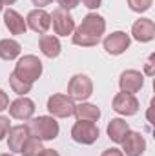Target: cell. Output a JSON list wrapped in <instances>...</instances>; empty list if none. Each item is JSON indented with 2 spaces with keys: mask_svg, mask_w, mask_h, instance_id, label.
<instances>
[{
  "mask_svg": "<svg viewBox=\"0 0 155 156\" xmlns=\"http://www.w3.org/2000/svg\"><path fill=\"white\" fill-rule=\"evenodd\" d=\"M9 129H11V122H9V118L7 116H0V140H4V138L7 136Z\"/></svg>",
  "mask_w": 155,
  "mask_h": 156,
  "instance_id": "cb8c5ba5",
  "label": "cell"
},
{
  "mask_svg": "<svg viewBox=\"0 0 155 156\" xmlns=\"http://www.w3.org/2000/svg\"><path fill=\"white\" fill-rule=\"evenodd\" d=\"M22 47L17 40L13 38H4L0 40V58L2 60H15L20 55Z\"/></svg>",
  "mask_w": 155,
  "mask_h": 156,
  "instance_id": "ffe728a7",
  "label": "cell"
},
{
  "mask_svg": "<svg viewBox=\"0 0 155 156\" xmlns=\"http://www.w3.org/2000/svg\"><path fill=\"white\" fill-rule=\"evenodd\" d=\"M39 47H40V51H42V55L47 56V58H57L60 55V49H62L59 38L51 37V35H40Z\"/></svg>",
  "mask_w": 155,
  "mask_h": 156,
  "instance_id": "e0dca14e",
  "label": "cell"
},
{
  "mask_svg": "<svg viewBox=\"0 0 155 156\" xmlns=\"http://www.w3.org/2000/svg\"><path fill=\"white\" fill-rule=\"evenodd\" d=\"M42 149H44V147H42V140H39V138L33 136V134H29L28 140L24 142L22 149H20V154L22 156H39Z\"/></svg>",
  "mask_w": 155,
  "mask_h": 156,
  "instance_id": "44dd1931",
  "label": "cell"
},
{
  "mask_svg": "<svg viewBox=\"0 0 155 156\" xmlns=\"http://www.w3.org/2000/svg\"><path fill=\"white\" fill-rule=\"evenodd\" d=\"M51 2H53V0H33V4H35V5H37L39 9H42L44 5H49Z\"/></svg>",
  "mask_w": 155,
  "mask_h": 156,
  "instance_id": "f546056e",
  "label": "cell"
},
{
  "mask_svg": "<svg viewBox=\"0 0 155 156\" xmlns=\"http://www.w3.org/2000/svg\"><path fill=\"white\" fill-rule=\"evenodd\" d=\"M139 100L130 94V93H119L113 98V111L119 115H124V116H131V115H137L139 111Z\"/></svg>",
  "mask_w": 155,
  "mask_h": 156,
  "instance_id": "30bf717a",
  "label": "cell"
},
{
  "mask_svg": "<svg viewBox=\"0 0 155 156\" xmlns=\"http://www.w3.org/2000/svg\"><path fill=\"white\" fill-rule=\"evenodd\" d=\"M128 131H130V125H128V122L122 120V118H113V120H110V123H108V136H110V140L115 142V144H120V142L124 140V136H126Z\"/></svg>",
  "mask_w": 155,
  "mask_h": 156,
  "instance_id": "ac0fdd59",
  "label": "cell"
},
{
  "mask_svg": "<svg viewBox=\"0 0 155 156\" xmlns=\"http://www.w3.org/2000/svg\"><path fill=\"white\" fill-rule=\"evenodd\" d=\"M77 120H86V122H97L99 118H100V109L97 107V105H93V104H86V102H82V104H78L75 105V113H73Z\"/></svg>",
  "mask_w": 155,
  "mask_h": 156,
  "instance_id": "d6986e66",
  "label": "cell"
},
{
  "mask_svg": "<svg viewBox=\"0 0 155 156\" xmlns=\"http://www.w3.org/2000/svg\"><path fill=\"white\" fill-rule=\"evenodd\" d=\"M9 115L17 120H31L35 115V102L29 100L28 96H20L15 102L9 104Z\"/></svg>",
  "mask_w": 155,
  "mask_h": 156,
  "instance_id": "8fae6325",
  "label": "cell"
},
{
  "mask_svg": "<svg viewBox=\"0 0 155 156\" xmlns=\"http://www.w3.org/2000/svg\"><path fill=\"white\" fill-rule=\"evenodd\" d=\"M152 2L153 0H128V5L135 13H144V11H148L152 7Z\"/></svg>",
  "mask_w": 155,
  "mask_h": 156,
  "instance_id": "603a6c76",
  "label": "cell"
},
{
  "mask_svg": "<svg viewBox=\"0 0 155 156\" xmlns=\"http://www.w3.org/2000/svg\"><path fill=\"white\" fill-rule=\"evenodd\" d=\"M0 156H15V154H11V153H6V154H0Z\"/></svg>",
  "mask_w": 155,
  "mask_h": 156,
  "instance_id": "1f68e13d",
  "label": "cell"
},
{
  "mask_svg": "<svg viewBox=\"0 0 155 156\" xmlns=\"http://www.w3.org/2000/svg\"><path fill=\"white\" fill-rule=\"evenodd\" d=\"M93 94V82L86 75H75L68 82V96L73 100H88Z\"/></svg>",
  "mask_w": 155,
  "mask_h": 156,
  "instance_id": "8992f818",
  "label": "cell"
},
{
  "mask_svg": "<svg viewBox=\"0 0 155 156\" xmlns=\"http://www.w3.org/2000/svg\"><path fill=\"white\" fill-rule=\"evenodd\" d=\"M51 24H53V29L57 35L60 37H68L75 31V20L73 16L68 13V9H62V7H57L51 15Z\"/></svg>",
  "mask_w": 155,
  "mask_h": 156,
  "instance_id": "52a82bcc",
  "label": "cell"
},
{
  "mask_svg": "<svg viewBox=\"0 0 155 156\" xmlns=\"http://www.w3.org/2000/svg\"><path fill=\"white\" fill-rule=\"evenodd\" d=\"M131 35L139 42H150L155 38V24L150 18H139L131 26Z\"/></svg>",
  "mask_w": 155,
  "mask_h": 156,
  "instance_id": "9a60e30c",
  "label": "cell"
},
{
  "mask_svg": "<svg viewBox=\"0 0 155 156\" xmlns=\"http://www.w3.org/2000/svg\"><path fill=\"white\" fill-rule=\"evenodd\" d=\"M7 134H9V138H7V149L11 153H20L24 142L28 140V136L31 133H29V127L26 123V125H15V127H11Z\"/></svg>",
  "mask_w": 155,
  "mask_h": 156,
  "instance_id": "5bb4252c",
  "label": "cell"
},
{
  "mask_svg": "<svg viewBox=\"0 0 155 156\" xmlns=\"http://www.w3.org/2000/svg\"><path fill=\"white\" fill-rule=\"evenodd\" d=\"M100 156H124V153L119 151V149H115V147H112V149H106Z\"/></svg>",
  "mask_w": 155,
  "mask_h": 156,
  "instance_id": "83f0119b",
  "label": "cell"
},
{
  "mask_svg": "<svg viewBox=\"0 0 155 156\" xmlns=\"http://www.w3.org/2000/svg\"><path fill=\"white\" fill-rule=\"evenodd\" d=\"M29 133L33 136H37L39 140H55L60 133V127H59V122L55 120L53 116H39L33 118L29 123Z\"/></svg>",
  "mask_w": 155,
  "mask_h": 156,
  "instance_id": "3957f363",
  "label": "cell"
},
{
  "mask_svg": "<svg viewBox=\"0 0 155 156\" xmlns=\"http://www.w3.org/2000/svg\"><path fill=\"white\" fill-rule=\"evenodd\" d=\"M13 73L20 80H24V82L33 85L40 78V75H42V62L39 60V56H35V55H24L17 62Z\"/></svg>",
  "mask_w": 155,
  "mask_h": 156,
  "instance_id": "7a4b0ae2",
  "label": "cell"
},
{
  "mask_svg": "<svg viewBox=\"0 0 155 156\" xmlns=\"http://www.w3.org/2000/svg\"><path fill=\"white\" fill-rule=\"evenodd\" d=\"M15 2H17V0H2V4H4V5H13Z\"/></svg>",
  "mask_w": 155,
  "mask_h": 156,
  "instance_id": "4dcf8cb0",
  "label": "cell"
},
{
  "mask_svg": "<svg viewBox=\"0 0 155 156\" xmlns=\"http://www.w3.org/2000/svg\"><path fill=\"white\" fill-rule=\"evenodd\" d=\"M9 107V96L0 89V111H4V109H7Z\"/></svg>",
  "mask_w": 155,
  "mask_h": 156,
  "instance_id": "484cf974",
  "label": "cell"
},
{
  "mask_svg": "<svg viewBox=\"0 0 155 156\" xmlns=\"http://www.w3.org/2000/svg\"><path fill=\"white\" fill-rule=\"evenodd\" d=\"M122 144V153L124 156H141L146 151V140L141 133L137 131H128Z\"/></svg>",
  "mask_w": 155,
  "mask_h": 156,
  "instance_id": "ba28073f",
  "label": "cell"
},
{
  "mask_svg": "<svg viewBox=\"0 0 155 156\" xmlns=\"http://www.w3.org/2000/svg\"><path fill=\"white\" fill-rule=\"evenodd\" d=\"M130 47V37L124 31H115L104 38V49L110 55H122Z\"/></svg>",
  "mask_w": 155,
  "mask_h": 156,
  "instance_id": "4fadbf2b",
  "label": "cell"
},
{
  "mask_svg": "<svg viewBox=\"0 0 155 156\" xmlns=\"http://www.w3.org/2000/svg\"><path fill=\"white\" fill-rule=\"evenodd\" d=\"M47 111L51 113V116L57 118H70L75 113V102L73 98H70L68 94H51L47 98Z\"/></svg>",
  "mask_w": 155,
  "mask_h": 156,
  "instance_id": "5b68a950",
  "label": "cell"
},
{
  "mask_svg": "<svg viewBox=\"0 0 155 156\" xmlns=\"http://www.w3.org/2000/svg\"><path fill=\"white\" fill-rule=\"evenodd\" d=\"M104 31H106V20L97 13H89L82 18L80 26L75 29L73 44L82 47H93L100 42Z\"/></svg>",
  "mask_w": 155,
  "mask_h": 156,
  "instance_id": "6da1fadb",
  "label": "cell"
},
{
  "mask_svg": "<svg viewBox=\"0 0 155 156\" xmlns=\"http://www.w3.org/2000/svg\"><path fill=\"white\" fill-rule=\"evenodd\" d=\"M100 136V131L99 127L95 125V122H86V120H78L77 123L71 127V138L82 144V145H91L99 140Z\"/></svg>",
  "mask_w": 155,
  "mask_h": 156,
  "instance_id": "277c9868",
  "label": "cell"
},
{
  "mask_svg": "<svg viewBox=\"0 0 155 156\" xmlns=\"http://www.w3.org/2000/svg\"><path fill=\"white\" fill-rule=\"evenodd\" d=\"M88 9H97V7H100V0H80Z\"/></svg>",
  "mask_w": 155,
  "mask_h": 156,
  "instance_id": "4316f807",
  "label": "cell"
},
{
  "mask_svg": "<svg viewBox=\"0 0 155 156\" xmlns=\"http://www.w3.org/2000/svg\"><path fill=\"white\" fill-rule=\"evenodd\" d=\"M9 85H11V89H13L17 94H20V96H26V93H29V91H31V83H28V82L20 80L15 73H11V75H9Z\"/></svg>",
  "mask_w": 155,
  "mask_h": 156,
  "instance_id": "7402d4cb",
  "label": "cell"
},
{
  "mask_svg": "<svg viewBox=\"0 0 155 156\" xmlns=\"http://www.w3.org/2000/svg\"><path fill=\"white\" fill-rule=\"evenodd\" d=\"M142 83H144L142 73H141V71H135V69H126V71L120 75V78H119L120 91H122V93H130V94L141 91Z\"/></svg>",
  "mask_w": 155,
  "mask_h": 156,
  "instance_id": "7c38bea8",
  "label": "cell"
},
{
  "mask_svg": "<svg viewBox=\"0 0 155 156\" xmlns=\"http://www.w3.org/2000/svg\"><path fill=\"white\" fill-rule=\"evenodd\" d=\"M59 4H60V7L62 9H73V7H77L78 2L80 0H57Z\"/></svg>",
  "mask_w": 155,
  "mask_h": 156,
  "instance_id": "d4e9b609",
  "label": "cell"
},
{
  "mask_svg": "<svg viewBox=\"0 0 155 156\" xmlns=\"http://www.w3.org/2000/svg\"><path fill=\"white\" fill-rule=\"evenodd\" d=\"M4 24H6V27L9 29L11 35H26V31H28L26 20L15 9H7L4 13Z\"/></svg>",
  "mask_w": 155,
  "mask_h": 156,
  "instance_id": "2e32d148",
  "label": "cell"
},
{
  "mask_svg": "<svg viewBox=\"0 0 155 156\" xmlns=\"http://www.w3.org/2000/svg\"><path fill=\"white\" fill-rule=\"evenodd\" d=\"M2 7H4V4H2V0H0V11H2Z\"/></svg>",
  "mask_w": 155,
  "mask_h": 156,
  "instance_id": "d6a6232c",
  "label": "cell"
},
{
  "mask_svg": "<svg viewBox=\"0 0 155 156\" xmlns=\"http://www.w3.org/2000/svg\"><path fill=\"white\" fill-rule=\"evenodd\" d=\"M39 156H60V154H59L55 149H42Z\"/></svg>",
  "mask_w": 155,
  "mask_h": 156,
  "instance_id": "f1b7e54d",
  "label": "cell"
},
{
  "mask_svg": "<svg viewBox=\"0 0 155 156\" xmlns=\"http://www.w3.org/2000/svg\"><path fill=\"white\" fill-rule=\"evenodd\" d=\"M26 26L29 29H33L35 33H39V35H46L47 29L51 27V15L47 11L37 7V9L29 11V15L26 18Z\"/></svg>",
  "mask_w": 155,
  "mask_h": 156,
  "instance_id": "9c48e42d",
  "label": "cell"
}]
</instances>
